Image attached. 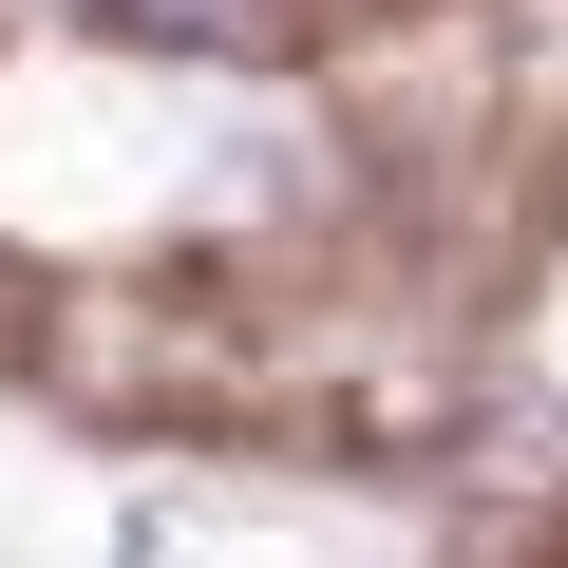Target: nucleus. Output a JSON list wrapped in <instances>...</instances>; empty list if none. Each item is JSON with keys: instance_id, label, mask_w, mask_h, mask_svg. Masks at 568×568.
<instances>
[{"instance_id": "f257e3e1", "label": "nucleus", "mask_w": 568, "mask_h": 568, "mask_svg": "<svg viewBox=\"0 0 568 568\" xmlns=\"http://www.w3.org/2000/svg\"><path fill=\"white\" fill-rule=\"evenodd\" d=\"M114 39H171V58H265V0H95Z\"/></svg>"}]
</instances>
